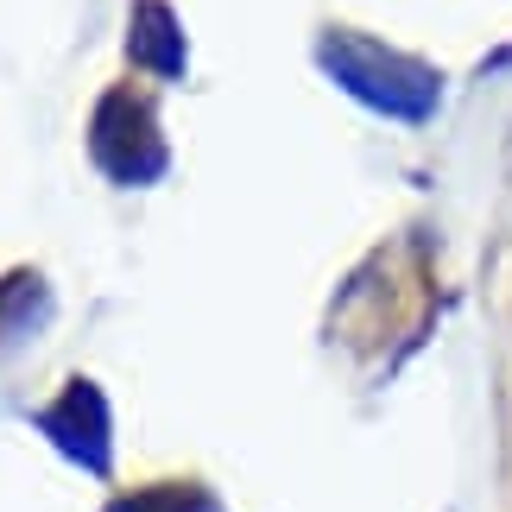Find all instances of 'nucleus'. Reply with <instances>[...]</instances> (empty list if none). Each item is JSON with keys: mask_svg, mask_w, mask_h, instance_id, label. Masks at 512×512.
I'll list each match as a JSON object with an SVG mask.
<instances>
[{"mask_svg": "<svg viewBox=\"0 0 512 512\" xmlns=\"http://www.w3.org/2000/svg\"><path fill=\"white\" fill-rule=\"evenodd\" d=\"M127 51H133V64L152 70V76H177V70H184V32H177V13L165 7V0H140Z\"/></svg>", "mask_w": 512, "mask_h": 512, "instance_id": "7ed1b4c3", "label": "nucleus"}, {"mask_svg": "<svg viewBox=\"0 0 512 512\" xmlns=\"http://www.w3.org/2000/svg\"><path fill=\"white\" fill-rule=\"evenodd\" d=\"M95 159L102 171H114L121 184H152L165 171V140L152 127V108L140 95L114 89L102 108H95Z\"/></svg>", "mask_w": 512, "mask_h": 512, "instance_id": "f03ea898", "label": "nucleus"}, {"mask_svg": "<svg viewBox=\"0 0 512 512\" xmlns=\"http://www.w3.org/2000/svg\"><path fill=\"white\" fill-rule=\"evenodd\" d=\"M317 57L348 95H361L367 108L392 114V121H424V114L437 108V95H443L430 64H418V57H405L392 45H373L361 32H329L317 45Z\"/></svg>", "mask_w": 512, "mask_h": 512, "instance_id": "f257e3e1", "label": "nucleus"}]
</instances>
